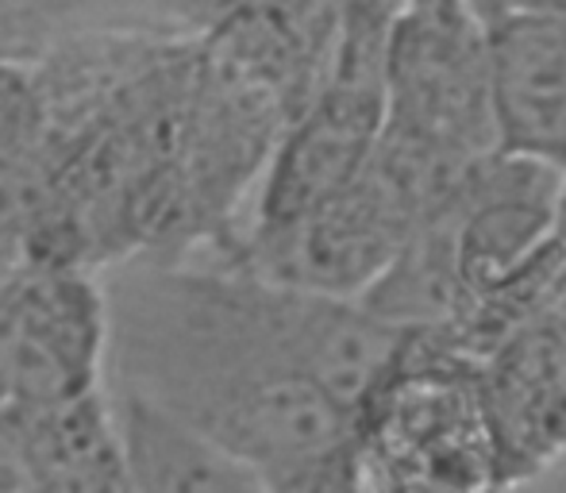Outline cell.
I'll list each match as a JSON object with an SVG mask.
<instances>
[{"mask_svg": "<svg viewBox=\"0 0 566 493\" xmlns=\"http://www.w3.org/2000/svg\"><path fill=\"white\" fill-rule=\"evenodd\" d=\"M563 170L539 158L497 147L478 158L432 209L448 228L467 308L521 282L563 243Z\"/></svg>", "mask_w": 566, "mask_h": 493, "instance_id": "cell-6", "label": "cell"}, {"mask_svg": "<svg viewBox=\"0 0 566 493\" xmlns=\"http://www.w3.org/2000/svg\"><path fill=\"white\" fill-rule=\"evenodd\" d=\"M127 490L147 493H243L262 490L254 474L205 428L170 405L108 381Z\"/></svg>", "mask_w": 566, "mask_h": 493, "instance_id": "cell-10", "label": "cell"}, {"mask_svg": "<svg viewBox=\"0 0 566 493\" xmlns=\"http://www.w3.org/2000/svg\"><path fill=\"white\" fill-rule=\"evenodd\" d=\"M105 282L108 370L170 405L262 490H358L355 409L401 328L212 251L127 254Z\"/></svg>", "mask_w": 566, "mask_h": 493, "instance_id": "cell-1", "label": "cell"}, {"mask_svg": "<svg viewBox=\"0 0 566 493\" xmlns=\"http://www.w3.org/2000/svg\"><path fill=\"white\" fill-rule=\"evenodd\" d=\"M108 301L93 266L20 251L0 282L4 405H51L105 386Z\"/></svg>", "mask_w": 566, "mask_h": 493, "instance_id": "cell-5", "label": "cell"}, {"mask_svg": "<svg viewBox=\"0 0 566 493\" xmlns=\"http://www.w3.org/2000/svg\"><path fill=\"white\" fill-rule=\"evenodd\" d=\"M381 82V132L459 166L497 150L485 23L467 0H397Z\"/></svg>", "mask_w": 566, "mask_h": 493, "instance_id": "cell-3", "label": "cell"}, {"mask_svg": "<svg viewBox=\"0 0 566 493\" xmlns=\"http://www.w3.org/2000/svg\"><path fill=\"white\" fill-rule=\"evenodd\" d=\"M420 220L417 204L374 162L343 193L277 224H247L212 251L293 290L358 301L401 251Z\"/></svg>", "mask_w": 566, "mask_h": 493, "instance_id": "cell-4", "label": "cell"}, {"mask_svg": "<svg viewBox=\"0 0 566 493\" xmlns=\"http://www.w3.org/2000/svg\"><path fill=\"white\" fill-rule=\"evenodd\" d=\"M497 147L566 174V15L485 23Z\"/></svg>", "mask_w": 566, "mask_h": 493, "instance_id": "cell-9", "label": "cell"}, {"mask_svg": "<svg viewBox=\"0 0 566 493\" xmlns=\"http://www.w3.org/2000/svg\"><path fill=\"white\" fill-rule=\"evenodd\" d=\"M355 479L374 490L501 486L478 363L448 328H401L355 409Z\"/></svg>", "mask_w": 566, "mask_h": 493, "instance_id": "cell-2", "label": "cell"}, {"mask_svg": "<svg viewBox=\"0 0 566 493\" xmlns=\"http://www.w3.org/2000/svg\"><path fill=\"white\" fill-rule=\"evenodd\" d=\"M4 490H127L108 381L66 401L0 409Z\"/></svg>", "mask_w": 566, "mask_h": 493, "instance_id": "cell-8", "label": "cell"}, {"mask_svg": "<svg viewBox=\"0 0 566 493\" xmlns=\"http://www.w3.org/2000/svg\"><path fill=\"white\" fill-rule=\"evenodd\" d=\"M482 23L516 20V15H566V0H467Z\"/></svg>", "mask_w": 566, "mask_h": 493, "instance_id": "cell-11", "label": "cell"}, {"mask_svg": "<svg viewBox=\"0 0 566 493\" xmlns=\"http://www.w3.org/2000/svg\"><path fill=\"white\" fill-rule=\"evenodd\" d=\"M497 482L521 486L566 466V324L532 313L478 359Z\"/></svg>", "mask_w": 566, "mask_h": 493, "instance_id": "cell-7", "label": "cell"}]
</instances>
